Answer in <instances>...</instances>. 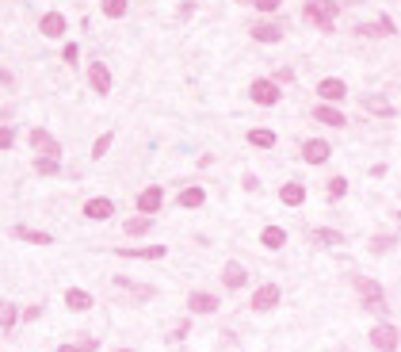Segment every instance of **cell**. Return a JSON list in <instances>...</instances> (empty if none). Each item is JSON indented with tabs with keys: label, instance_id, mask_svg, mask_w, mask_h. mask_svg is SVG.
I'll use <instances>...</instances> for the list:
<instances>
[{
	"label": "cell",
	"instance_id": "cell-25",
	"mask_svg": "<svg viewBox=\"0 0 401 352\" xmlns=\"http://www.w3.org/2000/svg\"><path fill=\"white\" fill-rule=\"evenodd\" d=\"M260 245H264V249H283V245H286V230H283V226H264V230H260Z\"/></svg>",
	"mask_w": 401,
	"mask_h": 352
},
{
	"label": "cell",
	"instance_id": "cell-23",
	"mask_svg": "<svg viewBox=\"0 0 401 352\" xmlns=\"http://www.w3.org/2000/svg\"><path fill=\"white\" fill-rule=\"evenodd\" d=\"M176 203H180L184 211H195V207H203V203H207V192H203L199 184H187L184 192L176 195Z\"/></svg>",
	"mask_w": 401,
	"mask_h": 352
},
{
	"label": "cell",
	"instance_id": "cell-5",
	"mask_svg": "<svg viewBox=\"0 0 401 352\" xmlns=\"http://www.w3.org/2000/svg\"><path fill=\"white\" fill-rule=\"evenodd\" d=\"M65 31H69V15L50 8V12L38 15V35L50 38V43H65Z\"/></svg>",
	"mask_w": 401,
	"mask_h": 352
},
{
	"label": "cell",
	"instance_id": "cell-41",
	"mask_svg": "<svg viewBox=\"0 0 401 352\" xmlns=\"http://www.w3.org/2000/svg\"><path fill=\"white\" fill-rule=\"evenodd\" d=\"M0 85H4V88H12V85H15V73H12V69H4V65H0Z\"/></svg>",
	"mask_w": 401,
	"mask_h": 352
},
{
	"label": "cell",
	"instance_id": "cell-8",
	"mask_svg": "<svg viewBox=\"0 0 401 352\" xmlns=\"http://www.w3.org/2000/svg\"><path fill=\"white\" fill-rule=\"evenodd\" d=\"M356 35L359 38H390V35H398V23H394V15L382 12L379 20H371V23H356Z\"/></svg>",
	"mask_w": 401,
	"mask_h": 352
},
{
	"label": "cell",
	"instance_id": "cell-20",
	"mask_svg": "<svg viewBox=\"0 0 401 352\" xmlns=\"http://www.w3.org/2000/svg\"><path fill=\"white\" fill-rule=\"evenodd\" d=\"M245 142L256 146V150H275V146H279V138H275V130H268V127H252L249 134H245Z\"/></svg>",
	"mask_w": 401,
	"mask_h": 352
},
{
	"label": "cell",
	"instance_id": "cell-15",
	"mask_svg": "<svg viewBox=\"0 0 401 352\" xmlns=\"http://www.w3.org/2000/svg\"><path fill=\"white\" fill-rule=\"evenodd\" d=\"M165 245H142V249H130V245H122V249H115V257L122 260H161L165 257Z\"/></svg>",
	"mask_w": 401,
	"mask_h": 352
},
{
	"label": "cell",
	"instance_id": "cell-32",
	"mask_svg": "<svg viewBox=\"0 0 401 352\" xmlns=\"http://www.w3.org/2000/svg\"><path fill=\"white\" fill-rule=\"evenodd\" d=\"M249 8H256L260 15H279L283 0H249Z\"/></svg>",
	"mask_w": 401,
	"mask_h": 352
},
{
	"label": "cell",
	"instance_id": "cell-28",
	"mask_svg": "<svg viewBox=\"0 0 401 352\" xmlns=\"http://www.w3.org/2000/svg\"><path fill=\"white\" fill-rule=\"evenodd\" d=\"M111 146H115V130H103V134L92 142V153H88V157H92V161H103V157L111 153Z\"/></svg>",
	"mask_w": 401,
	"mask_h": 352
},
{
	"label": "cell",
	"instance_id": "cell-46",
	"mask_svg": "<svg viewBox=\"0 0 401 352\" xmlns=\"http://www.w3.org/2000/svg\"><path fill=\"white\" fill-rule=\"evenodd\" d=\"M398 349H401V330H398Z\"/></svg>",
	"mask_w": 401,
	"mask_h": 352
},
{
	"label": "cell",
	"instance_id": "cell-26",
	"mask_svg": "<svg viewBox=\"0 0 401 352\" xmlns=\"http://www.w3.org/2000/svg\"><path fill=\"white\" fill-rule=\"evenodd\" d=\"M100 12H103V20H126L130 0H100Z\"/></svg>",
	"mask_w": 401,
	"mask_h": 352
},
{
	"label": "cell",
	"instance_id": "cell-17",
	"mask_svg": "<svg viewBox=\"0 0 401 352\" xmlns=\"http://www.w3.org/2000/svg\"><path fill=\"white\" fill-rule=\"evenodd\" d=\"M187 310H191V314H214V310H218V295L191 291V295H187Z\"/></svg>",
	"mask_w": 401,
	"mask_h": 352
},
{
	"label": "cell",
	"instance_id": "cell-33",
	"mask_svg": "<svg viewBox=\"0 0 401 352\" xmlns=\"http://www.w3.org/2000/svg\"><path fill=\"white\" fill-rule=\"evenodd\" d=\"M15 146V127L12 122H0V153H8Z\"/></svg>",
	"mask_w": 401,
	"mask_h": 352
},
{
	"label": "cell",
	"instance_id": "cell-22",
	"mask_svg": "<svg viewBox=\"0 0 401 352\" xmlns=\"http://www.w3.org/2000/svg\"><path fill=\"white\" fill-rule=\"evenodd\" d=\"M65 307L77 310V314H85V310L96 307V299H92V295H88L85 288H69V291H65Z\"/></svg>",
	"mask_w": 401,
	"mask_h": 352
},
{
	"label": "cell",
	"instance_id": "cell-10",
	"mask_svg": "<svg viewBox=\"0 0 401 352\" xmlns=\"http://www.w3.org/2000/svg\"><path fill=\"white\" fill-rule=\"evenodd\" d=\"M165 207V188L161 184H145L142 192H138V215H157V211Z\"/></svg>",
	"mask_w": 401,
	"mask_h": 352
},
{
	"label": "cell",
	"instance_id": "cell-1",
	"mask_svg": "<svg viewBox=\"0 0 401 352\" xmlns=\"http://www.w3.org/2000/svg\"><path fill=\"white\" fill-rule=\"evenodd\" d=\"M337 15H340V0H306L302 4V20L317 31H333Z\"/></svg>",
	"mask_w": 401,
	"mask_h": 352
},
{
	"label": "cell",
	"instance_id": "cell-43",
	"mask_svg": "<svg viewBox=\"0 0 401 352\" xmlns=\"http://www.w3.org/2000/svg\"><path fill=\"white\" fill-rule=\"evenodd\" d=\"M57 352H80L77 345H57Z\"/></svg>",
	"mask_w": 401,
	"mask_h": 352
},
{
	"label": "cell",
	"instance_id": "cell-3",
	"mask_svg": "<svg viewBox=\"0 0 401 352\" xmlns=\"http://www.w3.org/2000/svg\"><path fill=\"white\" fill-rule=\"evenodd\" d=\"M283 20H275V15H264V20H256L249 27V38L252 43H260V46H279L283 43Z\"/></svg>",
	"mask_w": 401,
	"mask_h": 352
},
{
	"label": "cell",
	"instance_id": "cell-29",
	"mask_svg": "<svg viewBox=\"0 0 401 352\" xmlns=\"http://www.w3.org/2000/svg\"><path fill=\"white\" fill-rule=\"evenodd\" d=\"M35 173L38 176H61V157H43V153H35Z\"/></svg>",
	"mask_w": 401,
	"mask_h": 352
},
{
	"label": "cell",
	"instance_id": "cell-16",
	"mask_svg": "<svg viewBox=\"0 0 401 352\" xmlns=\"http://www.w3.org/2000/svg\"><path fill=\"white\" fill-rule=\"evenodd\" d=\"M222 283L229 291H241L245 283H249V272H245L241 260H226V265H222Z\"/></svg>",
	"mask_w": 401,
	"mask_h": 352
},
{
	"label": "cell",
	"instance_id": "cell-42",
	"mask_svg": "<svg viewBox=\"0 0 401 352\" xmlns=\"http://www.w3.org/2000/svg\"><path fill=\"white\" fill-rule=\"evenodd\" d=\"M20 318H23V322H35V318H43V307H27Z\"/></svg>",
	"mask_w": 401,
	"mask_h": 352
},
{
	"label": "cell",
	"instance_id": "cell-35",
	"mask_svg": "<svg viewBox=\"0 0 401 352\" xmlns=\"http://www.w3.org/2000/svg\"><path fill=\"white\" fill-rule=\"evenodd\" d=\"M61 62H65V65H77V62H80V46H77V43H65V46H61Z\"/></svg>",
	"mask_w": 401,
	"mask_h": 352
},
{
	"label": "cell",
	"instance_id": "cell-4",
	"mask_svg": "<svg viewBox=\"0 0 401 352\" xmlns=\"http://www.w3.org/2000/svg\"><path fill=\"white\" fill-rule=\"evenodd\" d=\"M85 80H88V88H92L96 96H111V88H115L111 65H108V62H100V58H92V62H88V69H85Z\"/></svg>",
	"mask_w": 401,
	"mask_h": 352
},
{
	"label": "cell",
	"instance_id": "cell-40",
	"mask_svg": "<svg viewBox=\"0 0 401 352\" xmlns=\"http://www.w3.org/2000/svg\"><path fill=\"white\" fill-rule=\"evenodd\" d=\"M187 337V322H180V325H172V333H168V341H184Z\"/></svg>",
	"mask_w": 401,
	"mask_h": 352
},
{
	"label": "cell",
	"instance_id": "cell-11",
	"mask_svg": "<svg viewBox=\"0 0 401 352\" xmlns=\"http://www.w3.org/2000/svg\"><path fill=\"white\" fill-rule=\"evenodd\" d=\"M298 153H302L306 165H325V161L333 157V146H329V138H306Z\"/></svg>",
	"mask_w": 401,
	"mask_h": 352
},
{
	"label": "cell",
	"instance_id": "cell-38",
	"mask_svg": "<svg viewBox=\"0 0 401 352\" xmlns=\"http://www.w3.org/2000/svg\"><path fill=\"white\" fill-rule=\"evenodd\" d=\"M176 15H180V20H191V15H195V0H184V4L176 8Z\"/></svg>",
	"mask_w": 401,
	"mask_h": 352
},
{
	"label": "cell",
	"instance_id": "cell-31",
	"mask_svg": "<svg viewBox=\"0 0 401 352\" xmlns=\"http://www.w3.org/2000/svg\"><path fill=\"white\" fill-rule=\"evenodd\" d=\"M20 322V307L15 302H0V330H12Z\"/></svg>",
	"mask_w": 401,
	"mask_h": 352
},
{
	"label": "cell",
	"instance_id": "cell-24",
	"mask_svg": "<svg viewBox=\"0 0 401 352\" xmlns=\"http://www.w3.org/2000/svg\"><path fill=\"white\" fill-rule=\"evenodd\" d=\"M12 237H20V241H27V245H54V234L31 230V226H12Z\"/></svg>",
	"mask_w": 401,
	"mask_h": 352
},
{
	"label": "cell",
	"instance_id": "cell-6",
	"mask_svg": "<svg viewBox=\"0 0 401 352\" xmlns=\"http://www.w3.org/2000/svg\"><path fill=\"white\" fill-rule=\"evenodd\" d=\"M27 146H31V153H43V157H61V142H57L54 130H46V127H31Z\"/></svg>",
	"mask_w": 401,
	"mask_h": 352
},
{
	"label": "cell",
	"instance_id": "cell-45",
	"mask_svg": "<svg viewBox=\"0 0 401 352\" xmlns=\"http://www.w3.org/2000/svg\"><path fill=\"white\" fill-rule=\"evenodd\" d=\"M115 352H134V349H115Z\"/></svg>",
	"mask_w": 401,
	"mask_h": 352
},
{
	"label": "cell",
	"instance_id": "cell-44",
	"mask_svg": "<svg viewBox=\"0 0 401 352\" xmlns=\"http://www.w3.org/2000/svg\"><path fill=\"white\" fill-rule=\"evenodd\" d=\"M340 4H348V8H359V4H363V0H340Z\"/></svg>",
	"mask_w": 401,
	"mask_h": 352
},
{
	"label": "cell",
	"instance_id": "cell-7",
	"mask_svg": "<svg viewBox=\"0 0 401 352\" xmlns=\"http://www.w3.org/2000/svg\"><path fill=\"white\" fill-rule=\"evenodd\" d=\"M314 92H317V100H321V104H344V100H348V80H344V77H321Z\"/></svg>",
	"mask_w": 401,
	"mask_h": 352
},
{
	"label": "cell",
	"instance_id": "cell-13",
	"mask_svg": "<svg viewBox=\"0 0 401 352\" xmlns=\"http://www.w3.org/2000/svg\"><path fill=\"white\" fill-rule=\"evenodd\" d=\"M309 119L314 122H321V127H344L348 122V115L340 111V104H314V111H309Z\"/></svg>",
	"mask_w": 401,
	"mask_h": 352
},
{
	"label": "cell",
	"instance_id": "cell-12",
	"mask_svg": "<svg viewBox=\"0 0 401 352\" xmlns=\"http://www.w3.org/2000/svg\"><path fill=\"white\" fill-rule=\"evenodd\" d=\"M80 215H85L88 223H108V218L115 215V199H108V195H92V199H85Z\"/></svg>",
	"mask_w": 401,
	"mask_h": 352
},
{
	"label": "cell",
	"instance_id": "cell-18",
	"mask_svg": "<svg viewBox=\"0 0 401 352\" xmlns=\"http://www.w3.org/2000/svg\"><path fill=\"white\" fill-rule=\"evenodd\" d=\"M279 203H283V207H302V203H306V184L286 180V184L279 188Z\"/></svg>",
	"mask_w": 401,
	"mask_h": 352
},
{
	"label": "cell",
	"instance_id": "cell-14",
	"mask_svg": "<svg viewBox=\"0 0 401 352\" xmlns=\"http://www.w3.org/2000/svg\"><path fill=\"white\" fill-rule=\"evenodd\" d=\"M371 345L379 349V352H394V349H398V325L379 322V325L371 330Z\"/></svg>",
	"mask_w": 401,
	"mask_h": 352
},
{
	"label": "cell",
	"instance_id": "cell-34",
	"mask_svg": "<svg viewBox=\"0 0 401 352\" xmlns=\"http://www.w3.org/2000/svg\"><path fill=\"white\" fill-rule=\"evenodd\" d=\"M329 195H333V199L348 195V176H329Z\"/></svg>",
	"mask_w": 401,
	"mask_h": 352
},
{
	"label": "cell",
	"instance_id": "cell-47",
	"mask_svg": "<svg viewBox=\"0 0 401 352\" xmlns=\"http://www.w3.org/2000/svg\"><path fill=\"white\" fill-rule=\"evenodd\" d=\"M237 4H249V0H237Z\"/></svg>",
	"mask_w": 401,
	"mask_h": 352
},
{
	"label": "cell",
	"instance_id": "cell-36",
	"mask_svg": "<svg viewBox=\"0 0 401 352\" xmlns=\"http://www.w3.org/2000/svg\"><path fill=\"white\" fill-rule=\"evenodd\" d=\"M77 349L80 352H96V349H100V337H88V333H85V337L77 341Z\"/></svg>",
	"mask_w": 401,
	"mask_h": 352
},
{
	"label": "cell",
	"instance_id": "cell-30",
	"mask_svg": "<svg viewBox=\"0 0 401 352\" xmlns=\"http://www.w3.org/2000/svg\"><path fill=\"white\" fill-rule=\"evenodd\" d=\"M150 226H153L150 215H134L122 223V230H126V237H142V234H150Z\"/></svg>",
	"mask_w": 401,
	"mask_h": 352
},
{
	"label": "cell",
	"instance_id": "cell-27",
	"mask_svg": "<svg viewBox=\"0 0 401 352\" xmlns=\"http://www.w3.org/2000/svg\"><path fill=\"white\" fill-rule=\"evenodd\" d=\"M356 291L363 295V307H367V302H379L382 299V288L374 280H367V276H356Z\"/></svg>",
	"mask_w": 401,
	"mask_h": 352
},
{
	"label": "cell",
	"instance_id": "cell-19",
	"mask_svg": "<svg viewBox=\"0 0 401 352\" xmlns=\"http://www.w3.org/2000/svg\"><path fill=\"white\" fill-rule=\"evenodd\" d=\"M359 104H363V111H371V115H382V119H394L398 108L390 100H382V96H359Z\"/></svg>",
	"mask_w": 401,
	"mask_h": 352
},
{
	"label": "cell",
	"instance_id": "cell-2",
	"mask_svg": "<svg viewBox=\"0 0 401 352\" xmlns=\"http://www.w3.org/2000/svg\"><path fill=\"white\" fill-rule=\"evenodd\" d=\"M249 100L256 104V108H279L283 88L275 85L272 77H252V80H249Z\"/></svg>",
	"mask_w": 401,
	"mask_h": 352
},
{
	"label": "cell",
	"instance_id": "cell-37",
	"mask_svg": "<svg viewBox=\"0 0 401 352\" xmlns=\"http://www.w3.org/2000/svg\"><path fill=\"white\" fill-rule=\"evenodd\" d=\"M241 184H245V192H260V176L256 173H245Z\"/></svg>",
	"mask_w": 401,
	"mask_h": 352
},
{
	"label": "cell",
	"instance_id": "cell-9",
	"mask_svg": "<svg viewBox=\"0 0 401 352\" xmlns=\"http://www.w3.org/2000/svg\"><path fill=\"white\" fill-rule=\"evenodd\" d=\"M279 299H283V291H279V283H260L256 291H252V299H249V307L256 310V314H268V310H275L279 307Z\"/></svg>",
	"mask_w": 401,
	"mask_h": 352
},
{
	"label": "cell",
	"instance_id": "cell-39",
	"mask_svg": "<svg viewBox=\"0 0 401 352\" xmlns=\"http://www.w3.org/2000/svg\"><path fill=\"white\" fill-rule=\"evenodd\" d=\"M390 245H394V237H374V241H371V249H374V253H386Z\"/></svg>",
	"mask_w": 401,
	"mask_h": 352
},
{
	"label": "cell",
	"instance_id": "cell-21",
	"mask_svg": "<svg viewBox=\"0 0 401 352\" xmlns=\"http://www.w3.org/2000/svg\"><path fill=\"white\" fill-rule=\"evenodd\" d=\"M309 245L337 249V245H344V234H340V230H329V226H317V230H309Z\"/></svg>",
	"mask_w": 401,
	"mask_h": 352
}]
</instances>
